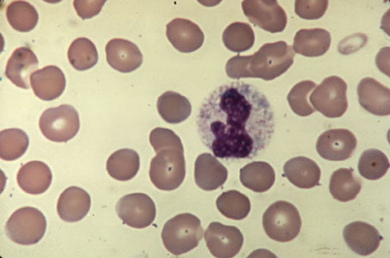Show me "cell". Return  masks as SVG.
Instances as JSON below:
<instances>
[{"label":"cell","mask_w":390,"mask_h":258,"mask_svg":"<svg viewBox=\"0 0 390 258\" xmlns=\"http://www.w3.org/2000/svg\"><path fill=\"white\" fill-rule=\"evenodd\" d=\"M80 125L77 111L69 104L46 109L39 120L43 135L56 142H66L73 138L77 133Z\"/></svg>","instance_id":"obj_7"},{"label":"cell","mask_w":390,"mask_h":258,"mask_svg":"<svg viewBox=\"0 0 390 258\" xmlns=\"http://www.w3.org/2000/svg\"><path fill=\"white\" fill-rule=\"evenodd\" d=\"M67 54L70 64L78 71L90 69L98 60V53L95 45L86 37L74 40L69 47Z\"/></svg>","instance_id":"obj_29"},{"label":"cell","mask_w":390,"mask_h":258,"mask_svg":"<svg viewBox=\"0 0 390 258\" xmlns=\"http://www.w3.org/2000/svg\"><path fill=\"white\" fill-rule=\"evenodd\" d=\"M285 176L296 186L308 189L319 185L321 170L313 160L303 156L290 159L283 167Z\"/></svg>","instance_id":"obj_22"},{"label":"cell","mask_w":390,"mask_h":258,"mask_svg":"<svg viewBox=\"0 0 390 258\" xmlns=\"http://www.w3.org/2000/svg\"><path fill=\"white\" fill-rule=\"evenodd\" d=\"M344 241L348 247L357 254L366 256L379 247L383 237L373 225L362 221L352 222L345 226Z\"/></svg>","instance_id":"obj_15"},{"label":"cell","mask_w":390,"mask_h":258,"mask_svg":"<svg viewBox=\"0 0 390 258\" xmlns=\"http://www.w3.org/2000/svg\"><path fill=\"white\" fill-rule=\"evenodd\" d=\"M157 105L162 118L171 124L185 120L191 112V105L188 99L171 91L165 92L159 97Z\"/></svg>","instance_id":"obj_25"},{"label":"cell","mask_w":390,"mask_h":258,"mask_svg":"<svg viewBox=\"0 0 390 258\" xmlns=\"http://www.w3.org/2000/svg\"><path fill=\"white\" fill-rule=\"evenodd\" d=\"M140 165V157L136 152L123 148L110 156L106 162V169L113 179L125 181L132 179L136 175Z\"/></svg>","instance_id":"obj_26"},{"label":"cell","mask_w":390,"mask_h":258,"mask_svg":"<svg viewBox=\"0 0 390 258\" xmlns=\"http://www.w3.org/2000/svg\"><path fill=\"white\" fill-rule=\"evenodd\" d=\"M203 234L200 219L191 213H183L166 222L161 238L166 249L171 253L179 255L198 246Z\"/></svg>","instance_id":"obj_4"},{"label":"cell","mask_w":390,"mask_h":258,"mask_svg":"<svg viewBox=\"0 0 390 258\" xmlns=\"http://www.w3.org/2000/svg\"><path fill=\"white\" fill-rule=\"evenodd\" d=\"M115 209L124 224L142 229L149 226L154 220L156 208L154 202L147 195L133 193L118 201Z\"/></svg>","instance_id":"obj_9"},{"label":"cell","mask_w":390,"mask_h":258,"mask_svg":"<svg viewBox=\"0 0 390 258\" xmlns=\"http://www.w3.org/2000/svg\"><path fill=\"white\" fill-rule=\"evenodd\" d=\"M328 5L327 0H297L295 13L305 19H317L323 16Z\"/></svg>","instance_id":"obj_35"},{"label":"cell","mask_w":390,"mask_h":258,"mask_svg":"<svg viewBox=\"0 0 390 258\" xmlns=\"http://www.w3.org/2000/svg\"><path fill=\"white\" fill-rule=\"evenodd\" d=\"M262 223L265 233L270 239L279 242H287L298 236L302 221L298 209L293 204L285 201H278L265 211Z\"/></svg>","instance_id":"obj_5"},{"label":"cell","mask_w":390,"mask_h":258,"mask_svg":"<svg viewBox=\"0 0 390 258\" xmlns=\"http://www.w3.org/2000/svg\"><path fill=\"white\" fill-rule=\"evenodd\" d=\"M357 144V139L350 131L344 128L332 129L319 137L316 149L325 159L343 161L352 156Z\"/></svg>","instance_id":"obj_12"},{"label":"cell","mask_w":390,"mask_h":258,"mask_svg":"<svg viewBox=\"0 0 390 258\" xmlns=\"http://www.w3.org/2000/svg\"><path fill=\"white\" fill-rule=\"evenodd\" d=\"M149 141L155 152L165 147L183 145L180 137L173 131L160 127L151 131Z\"/></svg>","instance_id":"obj_36"},{"label":"cell","mask_w":390,"mask_h":258,"mask_svg":"<svg viewBox=\"0 0 390 258\" xmlns=\"http://www.w3.org/2000/svg\"><path fill=\"white\" fill-rule=\"evenodd\" d=\"M222 40L225 46L233 52L250 49L255 42V34L251 26L242 22L230 24L224 31Z\"/></svg>","instance_id":"obj_31"},{"label":"cell","mask_w":390,"mask_h":258,"mask_svg":"<svg viewBox=\"0 0 390 258\" xmlns=\"http://www.w3.org/2000/svg\"><path fill=\"white\" fill-rule=\"evenodd\" d=\"M47 222L43 213L37 208L24 207L15 211L6 225V232L13 242L30 245L38 242L43 237Z\"/></svg>","instance_id":"obj_6"},{"label":"cell","mask_w":390,"mask_h":258,"mask_svg":"<svg viewBox=\"0 0 390 258\" xmlns=\"http://www.w3.org/2000/svg\"><path fill=\"white\" fill-rule=\"evenodd\" d=\"M34 94L40 99L51 101L58 98L66 87L63 71L54 65L47 66L34 71L30 77Z\"/></svg>","instance_id":"obj_17"},{"label":"cell","mask_w":390,"mask_h":258,"mask_svg":"<svg viewBox=\"0 0 390 258\" xmlns=\"http://www.w3.org/2000/svg\"><path fill=\"white\" fill-rule=\"evenodd\" d=\"M361 180L352 168H341L332 174L329 189L333 198L341 202L354 200L360 192Z\"/></svg>","instance_id":"obj_27"},{"label":"cell","mask_w":390,"mask_h":258,"mask_svg":"<svg viewBox=\"0 0 390 258\" xmlns=\"http://www.w3.org/2000/svg\"><path fill=\"white\" fill-rule=\"evenodd\" d=\"M204 236L210 253L219 258L235 256L240 251L244 242L243 234L238 228L218 222L209 225Z\"/></svg>","instance_id":"obj_11"},{"label":"cell","mask_w":390,"mask_h":258,"mask_svg":"<svg viewBox=\"0 0 390 258\" xmlns=\"http://www.w3.org/2000/svg\"><path fill=\"white\" fill-rule=\"evenodd\" d=\"M6 17L13 29L22 32H29L33 29L38 20L36 9L24 1H15L11 3L6 9Z\"/></svg>","instance_id":"obj_28"},{"label":"cell","mask_w":390,"mask_h":258,"mask_svg":"<svg viewBox=\"0 0 390 258\" xmlns=\"http://www.w3.org/2000/svg\"><path fill=\"white\" fill-rule=\"evenodd\" d=\"M367 39L365 34L360 33L349 36L340 42L338 50L345 55L354 53L365 45Z\"/></svg>","instance_id":"obj_38"},{"label":"cell","mask_w":390,"mask_h":258,"mask_svg":"<svg viewBox=\"0 0 390 258\" xmlns=\"http://www.w3.org/2000/svg\"><path fill=\"white\" fill-rule=\"evenodd\" d=\"M331 42L330 33L322 28L302 29L297 32L293 48L298 54L306 57H318L324 54Z\"/></svg>","instance_id":"obj_23"},{"label":"cell","mask_w":390,"mask_h":258,"mask_svg":"<svg viewBox=\"0 0 390 258\" xmlns=\"http://www.w3.org/2000/svg\"><path fill=\"white\" fill-rule=\"evenodd\" d=\"M106 2L104 0H74L73 6L77 15L85 19L98 14Z\"/></svg>","instance_id":"obj_37"},{"label":"cell","mask_w":390,"mask_h":258,"mask_svg":"<svg viewBox=\"0 0 390 258\" xmlns=\"http://www.w3.org/2000/svg\"><path fill=\"white\" fill-rule=\"evenodd\" d=\"M243 12L255 26L271 33L283 31L287 18L277 1L245 0L242 3Z\"/></svg>","instance_id":"obj_10"},{"label":"cell","mask_w":390,"mask_h":258,"mask_svg":"<svg viewBox=\"0 0 390 258\" xmlns=\"http://www.w3.org/2000/svg\"><path fill=\"white\" fill-rule=\"evenodd\" d=\"M91 206L89 193L82 188L70 186L61 194L57 203V212L66 222L81 220L88 213Z\"/></svg>","instance_id":"obj_19"},{"label":"cell","mask_w":390,"mask_h":258,"mask_svg":"<svg viewBox=\"0 0 390 258\" xmlns=\"http://www.w3.org/2000/svg\"><path fill=\"white\" fill-rule=\"evenodd\" d=\"M166 36L172 46L179 51L190 53L199 49L204 40L203 32L192 21L176 18L166 26Z\"/></svg>","instance_id":"obj_13"},{"label":"cell","mask_w":390,"mask_h":258,"mask_svg":"<svg viewBox=\"0 0 390 258\" xmlns=\"http://www.w3.org/2000/svg\"><path fill=\"white\" fill-rule=\"evenodd\" d=\"M316 87L311 80H304L297 83L289 92L287 99L292 111L297 115L305 117L316 111L308 101V95Z\"/></svg>","instance_id":"obj_34"},{"label":"cell","mask_w":390,"mask_h":258,"mask_svg":"<svg viewBox=\"0 0 390 258\" xmlns=\"http://www.w3.org/2000/svg\"><path fill=\"white\" fill-rule=\"evenodd\" d=\"M389 162L387 156L381 150L371 148L363 152L359 160L358 168L364 178L376 180L382 178L387 171Z\"/></svg>","instance_id":"obj_33"},{"label":"cell","mask_w":390,"mask_h":258,"mask_svg":"<svg viewBox=\"0 0 390 258\" xmlns=\"http://www.w3.org/2000/svg\"><path fill=\"white\" fill-rule=\"evenodd\" d=\"M347 84L341 78L331 76L325 78L315 89L309 101L315 110L328 118L341 117L346 111Z\"/></svg>","instance_id":"obj_8"},{"label":"cell","mask_w":390,"mask_h":258,"mask_svg":"<svg viewBox=\"0 0 390 258\" xmlns=\"http://www.w3.org/2000/svg\"><path fill=\"white\" fill-rule=\"evenodd\" d=\"M38 59L28 47L16 49L8 60L6 67V76L17 87L28 89L29 77L38 67Z\"/></svg>","instance_id":"obj_18"},{"label":"cell","mask_w":390,"mask_h":258,"mask_svg":"<svg viewBox=\"0 0 390 258\" xmlns=\"http://www.w3.org/2000/svg\"><path fill=\"white\" fill-rule=\"evenodd\" d=\"M150 163L149 177L159 189L173 190L183 183L186 174L183 145L162 148Z\"/></svg>","instance_id":"obj_3"},{"label":"cell","mask_w":390,"mask_h":258,"mask_svg":"<svg viewBox=\"0 0 390 258\" xmlns=\"http://www.w3.org/2000/svg\"><path fill=\"white\" fill-rule=\"evenodd\" d=\"M105 50L108 64L120 72H132L142 63L143 55L139 48L128 40L112 39L107 44Z\"/></svg>","instance_id":"obj_14"},{"label":"cell","mask_w":390,"mask_h":258,"mask_svg":"<svg viewBox=\"0 0 390 258\" xmlns=\"http://www.w3.org/2000/svg\"><path fill=\"white\" fill-rule=\"evenodd\" d=\"M271 106L255 86L234 81L215 89L197 118L203 143L220 159H252L268 145L275 130Z\"/></svg>","instance_id":"obj_1"},{"label":"cell","mask_w":390,"mask_h":258,"mask_svg":"<svg viewBox=\"0 0 390 258\" xmlns=\"http://www.w3.org/2000/svg\"><path fill=\"white\" fill-rule=\"evenodd\" d=\"M295 53L284 41L263 45L253 55L230 58L226 64L227 76L232 79L259 78L271 80L284 73L292 64Z\"/></svg>","instance_id":"obj_2"},{"label":"cell","mask_w":390,"mask_h":258,"mask_svg":"<svg viewBox=\"0 0 390 258\" xmlns=\"http://www.w3.org/2000/svg\"><path fill=\"white\" fill-rule=\"evenodd\" d=\"M29 143L26 133L19 128H8L0 133V157L6 161L15 160L27 150Z\"/></svg>","instance_id":"obj_32"},{"label":"cell","mask_w":390,"mask_h":258,"mask_svg":"<svg viewBox=\"0 0 390 258\" xmlns=\"http://www.w3.org/2000/svg\"><path fill=\"white\" fill-rule=\"evenodd\" d=\"M359 102L368 112L377 116L390 114V90L376 79L366 77L357 87Z\"/></svg>","instance_id":"obj_16"},{"label":"cell","mask_w":390,"mask_h":258,"mask_svg":"<svg viewBox=\"0 0 390 258\" xmlns=\"http://www.w3.org/2000/svg\"><path fill=\"white\" fill-rule=\"evenodd\" d=\"M216 205L219 211L225 217L236 220L246 218L251 207L248 198L236 190L223 192L218 198Z\"/></svg>","instance_id":"obj_30"},{"label":"cell","mask_w":390,"mask_h":258,"mask_svg":"<svg viewBox=\"0 0 390 258\" xmlns=\"http://www.w3.org/2000/svg\"><path fill=\"white\" fill-rule=\"evenodd\" d=\"M194 180L201 189L211 191L221 186L227 180L228 171L216 158L209 153L197 157L194 164Z\"/></svg>","instance_id":"obj_20"},{"label":"cell","mask_w":390,"mask_h":258,"mask_svg":"<svg viewBox=\"0 0 390 258\" xmlns=\"http://www.w3.org/2000/svg\"><path fill=\"white\" fill-rule=\"evenodd\" d=\"M240 179L245 187L256 192H263L269 189L274 184L275 173L268 163L254 161L240 169Z\"/></svg>","instance_id":"obj_24"},{"label":"cell","mask_w":390,"mask_h":258,"mask_svg":"<svg viewBox=\"0 0 390 258\" xmlns=\"http://www.w3.org/2000/svg\"><path fill=\"white\" fill-rule=\"evenodd\" d=\"M16 180L19 186L25 192L39 195L46 191L52 181V174L48 166L40 161H29L21 166Z\"/></svg>","instance_id":"obj_21"}]
</instances>
